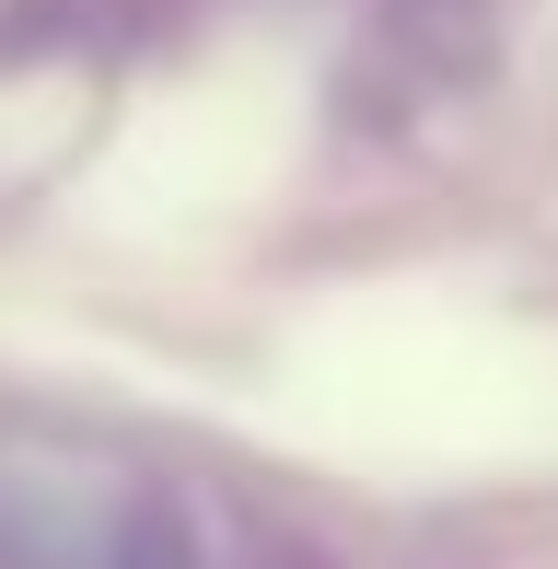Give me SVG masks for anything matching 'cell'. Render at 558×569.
Segmentation results:
<instances>
[{
  "mask_svg": "<svg viewBox=\"0 0 558 569\" xmlns=\"http://www.w3.org/2000/svg\"><path fill=\"white\" fill-rule=\"evenodd\" d=\"M257 523L187 465L82 430H0V569H257Z\"/></svg>",
  "mask_w": 558,
  "mask_h": 569,
  "instance_id": "obj_1",
  "label": "cell"
}]
</instances>
